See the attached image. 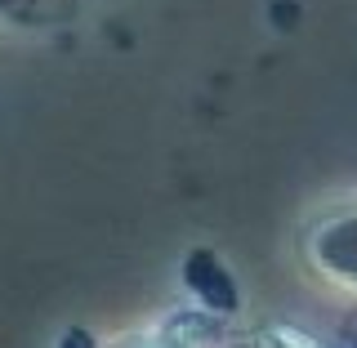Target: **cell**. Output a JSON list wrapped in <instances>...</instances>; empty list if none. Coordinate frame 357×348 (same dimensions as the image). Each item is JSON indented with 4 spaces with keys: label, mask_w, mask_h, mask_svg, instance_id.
Segmentation results:
<instances>
[{
    "label": "cell",
    "mask_w": 357,
    "mask_h": 348,
    "mask_svg": "<svg viewBox=\"0 0 357 348\" xmlns=\"http://www.w3.org/2000/svg\"><path fill=\"white\" fill-rule=\"evenodd\" d=\"M308 259L317 273L357 290V206L335 210L308 232Z\"/></svg>",
    "instance_id": "cell-1"
},
{
    "label": "cell",
    "mask_w": 357,
    "mask_h": 348,
    "mask_svg": "<svg viewBox=\"0 0 357 348\" xmlns=\"http://www.w3.org/2000/svg\"><path fill=\"white\" fill-rule=\"evenodd\" d=\"M112 348H197V344L188 340L183 331L152 326V331H134V335H126V340H121V344H112Z\"/></svg>",
    "instance_id": "cell-2"
}]
</instances>
